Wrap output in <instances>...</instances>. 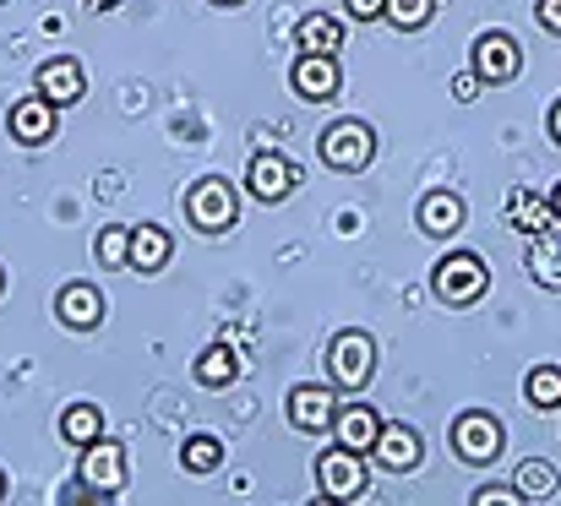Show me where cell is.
<instances>
[{"label":"cell","instance_id":"obj_1","mask_svg":"<svg viewBox=\"0 0 561 506\" xmlns=\"http://www.w3.org/2000/svg\"><path fill=\"white\" fill-rule=\"evenodd\" d=\"M431 289H436V300H447V306H474V300L491 289V267H485L474 251H453V256L436 262Z\"/></svg>","mask_w":561,"mask_h":506},{"label":"cell","instance_id":"obj_2","mask_svg":"<svg viewBox=\"0 0 561 506\" xmlns=\"http://www.w3.org/2000/svg\"><path fill=\"white\" fill-rule=\"evenodd\" d=\"M82 491H93V502H115L126 491V447L121 441H88L82 447V469H77Z\"/></svg>","mask_w":561,"mask_h":506},{"label":"cell","instance_id":"obj_3","mask_svg":"<svg viewBox=\"0 0 561 506\" xmlns=\"http://www.w3.org/2000/svg\"><path fill=\"white\" fill-rule=\"evenodd\" d=\"M317 148H322V164L339 169V174H360L376 159V137L366 120H333Z\"/></svg>","mask_w":561,"mask_h":506},{"label":"cell","instance_id":"obj_4","mask_svg":"<svg viewBox=\"0 0 561 506\" xmlns=\"http://www.w3.org/2000/svg\"><path fill=\"white\" fill-rule=\"evenodd\" d=\"M186 218L202 229V234H224V229H234V218H240L234 185H229V180H218V174L196 180V185H191V196H186Z\"/></svg>","mask_w":561,"mask_h":506},{"label":"cell","instance_id":"obj_5","mask_svg":"<svg viewBox=\"0 0 561 506\" xmlns=\"http://www.w3.org/2000/svg\"><path fill=\"white\" fill-rule=\"evenodd\" d=\"M371 370H376V343H371V333L350 327V333L333 337V348H328V376H333V387H344V392H360V387L371 381Z\"/></svg>","mask_w":561,"mask_h":506},{"label":"cell","instance_id":"obj_6","mask_svg":"<svg viewBox=\"0 0 561 506\" xmlns=\"http://www.w3.org/2000/svg\"><path fill=\"white\" fill-rule=\"evenodd\" d=\"M317 485H322V502H360L366 496V463H360V452L328 447L317 458Z\"/></svg>","mask_w":561,"mask_h":506},{"label":"cell","instance_id":"obj_7","mask_svg":"<svg viewBox=\"0 0 561 506\" xmlns=\"http://www.w3.org/2000/svg\"><path fill=\"white\" fill-rule=\"evenodd\" d=\"M469 71H474L480 82H491V88L513 82V77L524 71L518 38H513V33H480V38H474V55H469Z\"/></svg>","mask_w":561,"mask_h":506},{"label":"cell","instance_id":"obj_8","mask_svg":"<svg viewBox=\"0 0 561 506\" xmlns=\"http://www.w3.org/2000/svg\"><path fill=\"white\" fill-rule=\"evenodd\" d=\"M453 452H458L463 463H496V452H502V425H496L491 414H480V409L458 414V419H453Z\"/></svg>","mask_w":561,"mask_h":506},{"label":"cell","instance_id":"obj_9","mask_svg":"<svg viewBox=\"0 0 561 506\" xmlns=\"http://www.w3.org/2000/svg\"><path fill=\"white\" fill-rule=\"evenodd\" d=\"M295 180H300V169L289 164L284 153H267V148L245 164V191H251L256 202H284V196L295 191Z\"/></svg>","mask_w":561,"mask_h":506},{"label":"cell","instance_id":"obj_10","mask_svg":"<svg viewBox=\"0 0 561 506\" xmlns=\"http://www.w3.org/2000/svg\"><path fill=\"white\" fill-rule=\"evenodd\" d=\"M333 414H339L333 387H295V392H289V425H295V430L322 436V430H333Z\"/></svg>","mask_w":561,"mask_h":506},{"label":"cell","instance_id":"obj_11","mask_svg":"<svg viewBox=\"0 0 561 506\" xmlns=\"http://www.w3.org/2000/svg\"><path fill=\"white\" fill-rule=\"evenodd\" d=\"M82 88H88L82 60L55 55V60H44V66H38V99H49L55 110H60V104H77V99H82Z\"/></svg>","mask_w":561,"mask_h":506},{"label":"cell","instance_id":"obj_12","mask_svg":"<svg viewBox=\"0 0 561 506\" xmlns=\"http://www.w3.org/2000/svg\"><path fill=\"white\" fill-rule=\"evenodd\" d=\"M371 458L387 474H409V469L420 463V436H414L409 425H376Z\"/></svg>","mask_w":561,"mask_h":506},{"label":"cell","instance_id":"obj_13","mask_svg":"<svg viewBox=\"0 0 561 506\" xmlns=\"http://www.w3.org/2000/svg\"><path fill=\"white\" fill-rule=\"evenodd\" d=\"M55 317L71 327V333H93L104 322V295L93 284H66L60 300H55Z\"/></svg>","mask_w":561,"mask_h":506},{"label":"cell","instance_id":"obj_14","mask_svg":"<svg viewBox=\"0 0 561 506\" xmlns=\"http://www.w3.org/2000/svg\"><path fill=\"white\" fill-rule=\"evenodd\" d=\"M289 82H295L300 99H333L339 93V60L333 55H300Z\"/></svg>","mask_w":561,"mask_h":506},{"label":"cell","instance_id":"obj_15","mask_svg":"<svg viewBox=\"0 0 561 506\" xmlns=\"http://www.w3.org/2000/svg\"><path fill=\"white\" fill-rule=\"evenodd\" d=\"M11 137L27 142V148H44L55 137V104L49 99H22L11 104Z\"/></svg>","mask_w":561,"mask_h":506},{"label":"cell","instance_id":"obj_16","mask_svg":"<svg viewBox=\"0 0 561 506\" xmlns=\"http://www.w3.org/2000/svg\"><path fill=\"white\" fill-rule=\"evenodd\" d=\"M376 409H366V403H350V409H339L333 414V441L339 447H350V452H371L376 441Z\"/></svg>","mask_w":561,"mask_h":506},{"label":"cell","instance_id":"obj_17","mask_svg":"<svg viewBox=\"0 0 561 506\" xmlns=\"http://www.w3.org/2000/svg\"><path fill=\"white\" fill-rule=\"evenodd\" d=\"M524 262H529L535 284L561 289V223H557V229H540V234H529V251H524Z\"/></svg>","mask_w":561,"mask_h":506},{"label":"cell","instance_id":"obj_18","mask_svg":"<svg viewBox=\"0 0 561 506\" xmlns=\"http://www.w3.org/2000/svg\"><path fill=\"white\" fill-rule=\"evenodd\" d=\"M295 44H300V55H339V44H344V27H339V16H322V11H311V16L295 27Z\"/></svg>","mask_w":561,"mask_h":506},{"label":"cell","instance_id":"obj_19","mask_svg":"<svg viewBox=\"0 0 561 506\" xmlns=\"http://www.w3.org/2000/svg\"><path fill=\"white\" fill-rule=\"evenodd\" d=\"M420 229L425 234H458V223H463V202L453 196V191H431L425 202H420Z\"/></svg>","mask_w":561,"mask_h":506},{"label":"cell","instance_id":"obj_20","mask_svg":"<svg viewBox=\"0 0 561 506\" xmlns=\"http://www.w3.org/2000/svg\"><path fill=\"white\" fill-rule=\"evenodd\" d=\"M170 262V234L159 229V223H142V229H131V267H142V273H159Z\"/></svg>","mask_w":561,"mask_h":506},{"label":"cell","instance_id":"obj_21","mask_svg":"<svg viewBox=\"0 0 561 506\" xmlns=\"http://www.w3.org/2000/svg\"><path fill=\"white\" fill-rule=\"evenodd\" d=\"M507 218H513V229H524V234L557 229V212H551V202H535V196H524V191H513V196H507Z\"/></svg>","mask_w":561,"mask_h":506},{"label":"cell","instance_id":"obj_22","mask_svg":"<svg viewBox=\"0 0 561 506\" xmlns=\"http://www.w3.org/2000/svg\"><path fill=\"white\" fill-rule=\"evenodd\" d=\"M234 376H240V359H234V348L213 343V348H202V354H196V381H202V387H229Z\"/></svg>","mask_w":561,"mask_h":506},{"label":"cell","instance_id":"obj_23","mask_svg":"<svg viewBox=\"0 0 561 506\" xmlns=\"http://www.w3.org/2000/svg\"><path fill=\"white\" fill-rule=\"evenodd\" d=\"M60 436H66L71 447H88V441L104 436V414H99L93 403H71V409L60 414Z\"/></svg>","mask_w":561,"mask_h":506},{"label":"cell","instance_id":"obj_24","mask_svg":"<svg viewBox=\"0 0 561 506\" xmlns=\"http://www.w3.org/2000/svg\"><path fill=\"white\" fill-rule=\"evenodd\" d=\"M513 491H518L524 502H551V496H557V469H551V463H524L518 480H513Z\"/></svg>","mask_w":561,"mask_h":506},{"label":"cell","instance_id":"obj_25","mask_svg":"<svg viewBox=\"0 0 561 506\" xmlns=\"http://www.w3.org/2000/svg\"><path fill=\"white\" fill-rule=\"evenodd\" d=\"M524 392H529V403H535V409H561V370H557V365L529 370Z\"/></svg>","mask_w":561,"mask_h":506},{"label":"cell","instance_id":"obj_26","mask_svg":"<svg viewBox=\"0 0 561 506\" xmlns=\"http://www.w3.org/2000/svg\"><path fill=\"white\" fill-rule=\"evenodd\" d=\"M181 463H186V474H213L224 463V447L213 436H191L186 447H181Z\"/></svg>","mask_w":561,"mask_h":506},{"label":"cell","instance_id":"obj_27","mask_svg":"<svg viewBox=\"0 0 561 506\" xmlns=\"http://www.w3.org/2000/svg\"><path fill=\"white\" fill-rule=\"evenodd\" d=\"M431 11H436V0H387V11L381 16H392V27H425L431 22Z\"/></svg>","mask_w":561,"mask_h":506},{"label":"cell","instance_id":"obj_28","mask_svg":"<svg viewBox=\"0 0 561 506\" xmlns=\"http://www.w3.org/2000/svg\"><path fill=\"white\" fill-rule=\"evenodd\" d=\"M99 262L104 267H126L131 262V229H104L99 234Z\"/></svg>","mask_w":561,"mask_h":506},{"label":"cell","instance_id":"obj_29","mask_svg":"<svg viewBox=\"0 0 561 506\" xmlns=\"http://www.w3.org/2000/svg\"><path fill=\"white\" fill-rule=\"evenodd\" d=\"M524 496L513 491V485H485V491H474V506H518Z\"/></svg>","mask_w":561,"mask_h":506},{"label":"cell","instance_id":"obj_30","mask_svg":"<svg viewBox=\"0 0 561 506\" xmlns=\"http://www.w3.org/2000/svg\"><path fill=\"white\" fill-rule=\"evenodd\" d=\"M535 16H540V27H546V33H557L561 38V0H540V5H535Z\"/></svg>","mask_w":561,"mask_h":506},{"label":"cell","instance_id":"obj_31","mask_svg":"<svg viewBox=\"0 0 561 506\" xmlns=\"http://www.w3.org/2000/svg\"><path fill=\"white\" fill-rule=\"evenodd\" d=\"M387 11V0H350V16H360V22H371Z\"/></svg>","mask_w":561,"mask_h":506},{"label":"cell","instance_id":"obj_32","mask_svg":"<svg viewBox=\"0 0 561 506\" xmlns=\"http://www.w3.org/2000/svg\"><path fill=\"white\" fill-rule=\"evenodd\" d=\"M474 93H480V77H474V71L453 77V99H474Z\"/></svg>","mask_w":561,"mask_h":506},{"label":"cell","instance_id":"obj_33","mask_svg":"<svg viewBox=\"0 0 561 506\" xmlns=\"http://www.w3.org/2000/svg\"><path fill=\"white\" fill-rule=\"evenodd\" d=\"M546 131H551V142H561V99L551 104V120H546Z\"/></svg>","mask_w":561,"mask_h":506},{"label":"cell","instance_id":"obj_34","mask_svg":"<svg viewBox=\"0 0 561 506\" xmlns=\"http://www.w3.org/2000/svg\"><path fill=\"white\" fill-rule=\"evenodd\" d=\"M551 212H557V218H561V185H557V191H551Z\"/></svg>","mask_w":561,"mask_h":506},{"label":"cell","instance_id":"obj_35","mask_svg":"<svg viewBox=\"0 0 561 506\" xmlns=\"http://www.w3.org/2000/svg\"><path fill=\"white\" fill-rule=\"evenodd\" d=\"M88 5H93V11H104V5H115V0H88Z\"/></svg>","mask_w":561,"mask_h":506},{"label":"cell","instance_id":"obj_36","mask_svg":"<svg viewBox=\"0 0 561 506\" xmlns=\"http://www.w3.org/2000/svg\"><path fill=\"white\" fill-rule=\"evenodd\" d=\"M213 5H240V0H213Z\"/></svg>","mask_w":561,"mask_h":506},{"label":"cell","instance_id":"obj_37","mask_svg":"<svg viewBox=\"0 0 561 506\" xmlns=\"http://www.w3.org/2000/svg\"><path fill=\"white\" fill-rule=\"evenodd\" d=\"M0 496H5V474H0Z\"/></svg>","mask_w":561,"mask_h":506},{"label":"cell","instance_id":"obj_38","mask_svg":"<svg viewBox=\"0 0 561 506\" xmlns=\"http://www.w3.org/2000/svg\"><path fill=\"white\" fill-rule=\"evenodd\" d=\"M0 289H5V278H0Z\"/></svg>","mask_w":561,"mask_h":506}]
</instances>
